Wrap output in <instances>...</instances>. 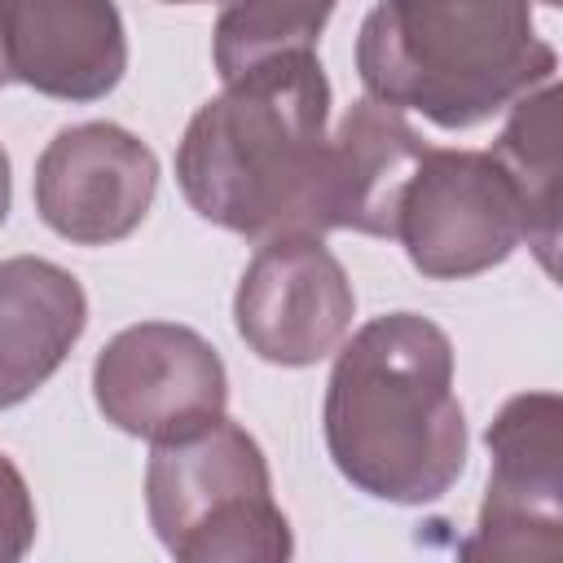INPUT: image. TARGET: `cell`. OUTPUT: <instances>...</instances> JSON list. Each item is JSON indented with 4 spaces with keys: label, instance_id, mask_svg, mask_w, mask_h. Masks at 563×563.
I'll return each instance as SVG.
<instances>
[{
    "label": "cell",
    "instance_id": "obj_1",
    "mask_svg": "<svg viewBox=\"0 0 563 563\" xmlns=\"http://www.w3.org/2000/svg\"><path fill=\"white\" fill-rule=\"evenodd\" d=\"M330 79L317 53H277L224 79L176 145L185 202L251 242L325 238Z\"/></svg>",
    "mask_w": 563,
    "mask_h": 563
},
{
    "label": "cell",
    "instance_id": "obj_2",
    "mask_svg": "<svg viewBox=\"0 0 563 563\" xmlns=\"http://www.w3.org/2000/svg\"><path fill=\"white\" fill-rule=\"evenodd\" d=\"M321 431L339 475L391 506L440 501L466 471L453 343L418 312L365 321L325 383Z\"/></svg>",
    "mask_w": 563,
    "mask_h": 563
},
{
    "label": "cell",
    "instance_id": "obj_3",
    "mask_svg": "<svg viewBox=\"0 0 563 563\" xmlns=\"http://www.w3.org/2000/svg\"><path fill=\"white\" fill-rule=\"evenodd\" d=\"M559 53L537 35L532 0H378L356 31L365 97L466 132L537 84Z\"/></svg>",
    "mask_w": 563,
    "mask_h": 563
},
{
    "label": "cell",
    "instance_id": "obj_4",
    "mask_svg": "<svg viewBox=\"0 0 563 563\" xmlns=\"http://www.w3.org/2000/svg\"><path fill=\"white\" fill-rule=\"evenodd\" d=\"M145 510L154 537L180 563H282L295 554L268 457L224 413L180 440L154 444Z\"/></svg>",
    "mask_w": 563,
    "mask_h": 563
},
{
    "label": "cell",
    "instance_id": "obj_5",
    "mask_svg": "<svg viewBox=\"0 0 563 563\" xmlns=\"http://www.w3.org/2000/svg\"><path fill=\"white\" fill-rule=\"evenodd\" d=\"M391 238L422 277L457 282L501 264L528 238V216L488 150L427 145L400 194Z\"/></svg>",
    "mask_w": 563,
    "mask_h": 563
},
{
    "label": "cell",
    "instance_id": "obj_6",
    "mask_svg": "<svg viewBox=\"0 0 563 563\" xmlns=\"http://www.w3.org/2000/svg\"><path fill=\"white\" fill-rule=\"evenodd\" d=\"M92 396L110 427L163 444L180 440L229 405L220 352L189 325L141 321L119 330L92 361Z\"/></svg>",
    "mask_w": 563,
    "mask_h": 563
},
{
    "label": "cell",
    "instance_id": "obj_7",
    "mask_svg": "<svg viewBox=\"0 0 563 563\" xmlns=\"http://www.w3.org/2000/svg\"><path fill=\"white\" fill-rule=\"evenodd\" d=\"M563 400L519 391L488 422V488L466 559H554L563 550Z\"/></svg>",
    "mask_w": 563,
    "mask_h": 563
},
{
    "label": "cell",
    "instance_id": "obj_8",
    "mask_svg": "<svg viewBox=\"0 0 563 563\" xmlns=\"http://www.w3.org/2000/svg\"><path fill=\"white\" fill-rule=\"evenodd\" d=\"M356 317V290L339 255L312 233H282L260 242L233 295V325L242 343L286 369L330 356Z\"/></svg>",
    "mask_w": 563,
    "mask_h": 563
},
{
    "label": "cell",
    "instance_id": "obj_9",
    "mask_svg": "<svg viewBox=\"0 0 563 563\" xmlns=\"http://www.w3.org/2000/svg\"><path fill=\"white\" fill-rule=\"evenodd\" d=\"M158 189L154 150L119 123L62 128L35 163V211L75 246H110L141 229Z\"/></svg>",
    "mask_w": 563,
    "mask_h": 563
},
{
    "label": "cell",
    "instance_id": "obj_10",
    "mask_svg": "<svg viewBox=\"0 0 563 563\" xmlns=\"http://www.w3.org/2000/svg\"><path fill=\"white\" fill-rule=\"evenodd\" d=\"M0 57L13 84L53 101H101L128 70L114 0H0Z\"/></svg>",
    "mask_w": 563,
    "mask_h": 563
},
{
    "label": "cell",
    "instance_id": "obj_11",
    "mask_svg": "<svg viewBox=\"0 0 563 563\" xmlns=\"http://www.w3.org/2000/svg\"><path fill=\"white\" fill-rule=\"evenodd\" d=\"M427 141L405 110L361 97L330 132L325 154V229H352L391 238L400 194L422 158Z\"/></svg>",
    "mask_w": 563,
    "mask_h": 563
},
{
    "label": "cell",
    "instance_id": "obj_12",
    "mask_svg": "<svg viewBox=\"0 0 563 563\" xmlns=\"http://www.w3.org/2000/svg\"><path fill=\"white\" fill-rule=\"evenodd\" d=\"M88 325V295L53 260H0V409L31 400Z\"/></svg>",
    "mask_w": 563,
    "mask_h": 563
},
{
    "label": "cell",
    "instance_id": "obj_13",
    "mask_svg": "<svg viewBox=\"0 0 563 563\" xmlns=\"http://www.w3.org/2000/svg\"><path fill=\"white\" fill-rule=\"evenodd\" d=\"M519 189L528 216V246L554 273L559 251V84L545 79L510 101V119L488 150Z\"/></svg>",
    "mask_w": 563,
    "mask_h": 563
},
{
    "label": "cell",
    "instance_id": "obj_14",
    "mask_svg": "<svg viewBox=\"0 0 563 563\" xmlns=\"http://www.w3.org/2000/svg\"><path fill=\"white\" fill-rule=\"evenodd\" d=\"M339 0H224L216 22L220 79L277 53H312Z\"/></svg>",
    "mask_w": 563,
    "mask_h": 563
},
{
    "label": "cell",
    "instance_id": "obj_15",
    "mask_svg": "<svg viewBox=\"0 0 563 563\" xmlns=\"http://www.w3.org/2000/svg\"><path fill=\"white\" fill-rule=\"evenodd\" d=\"M35 541V501L13 466V457L0 453V563H13L31 550Z\"/></svg>",
    "mask_w": 563,
    "mask_h": 563
},
{
    "label": "cell",
    "instance_id": "obj_16",
    "mask_svg": "<svg viewBox=\"0 0 563 563\" xmlns=\"http://www.w3.org/2000/svg\"><path fill=\"white\" fill-rule=\"evenodd\" d=\"M9 202H13V176H9V154H4V145H0V224H4V216H9Z\"/></svg>",
    "mask_w": 563,
    "mask_h": 563
},
{
    "label": "cell",
    "instance_id": "obj_17",
    "mask_svg": "<svg viewBox=\"0 0 563 563\" xmlns=\"http://www.w3.org/2000/svg\"><path fill=\"white\" fill-rule=\"evenodd\" d=\"M13 79H9V70H4V57H0V88H9Z\"/></svg>",
    "mask_w": 563,
    "mask_h": 563
},
{
    "label": "cell",
    "instance_id": "obj_18",
    "mask_svg": "<svg viewBox=\"0 0 563 563\" xmlns=\"http://www.w3.org/2000/svg\"><path fill=\"white\" fill-rule=\"evenodd\" d=\"M167 4H198V0H167Z\"/></svg>",
    "mask_w": 563,
    "mask_h": 563
},
{
    "label": "cell",
    "instance_id": "obj_19",
    "mask_svg": "<svg viewBox=\"0 0 563 563\" xmlns=\"http://www.w3.org/2000/svg\"><path fill=\"white\" fill-rule=\"evenodd\" d=\"M545 4H554V0H545Z\"/></svg>",
    "mask_w": 563,
    "mask_h": 563
}]
</instances>
